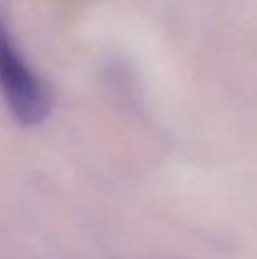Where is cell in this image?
<instances>
[{"label":"cell","mask_w":257,"mask_h":259,"mask_svg":"<svg viewBox=\"0 0 257 259\" xmlns=\"http://www.w3.org/2000/svg\"><path fill=\"white\" fill-rule=\"evenodd\" d=\"M0 90L11 113L23 125H37L52 108L48 87L28 67L0 20Z\"/></svg>","instance_id":"obj_1"}]
</instances>
